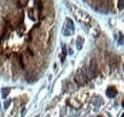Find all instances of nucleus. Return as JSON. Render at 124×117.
I'll list each match as a JSON object with an SVG mask.
<instances>
[{
  "label": "nucleus",
  "mask_w": 124,
  "mask_h": 117,
  "mask_svg": "<svg viewBox=\"0 0 124 117\" xmlns=\"http://www.w3.org/2000/svg\"><path fill=\"white\" fill-rule=\"evenodd\" d=\"M90 72L92 73L93 76H96L98 72V63H96L95 60H92L90 63Z\"/></svg>",
  "instance_id": "nucleus-1"
},
{
  "label": "nucleus",
  "mask_w": 124,
  "mask_h": 117,
  "mask_svg": "<svg viewBox=\"0 0 124 117\" xmlns=\"http://www.w3.org/2000/svg\"><path fill=\"white\" fill-rule=\"evenodd\" d=\"M116 94H117V90L115 86H109L106 90V95L109 98H114L116 96Z\"/></svg>",
  "instance_id": "nucleus-2"
},
{
  "label": "nucleus",
  "mask_w": 124,
  "mask_h": 117,
  "mask_svg": "<svg viewBox=\"0 0 124 117\" xmlns=\"http://www.w3.org/2000/svg\"><path fill=\"white\" fill-rule=\"evenodd\" d=\"M10 91H11V89L9 88V87H4V88H2V90H1V92H2V97H3V98H6V97L8 96V94L10 93Z\"/></svg>",
  "instance_id": "nucleus-3"
},
{
  "label": "nucleus",
  "mask_w": 124,
  "mask_h": 117,
  "mask_svg": "<svg viewBox=\"0 0 124 117\" xmlns=\"http://www.w3.org/2000/svg\"><path fill=\"white\" fill-rule=\"evenodd\" d=\"M117 6H118V9H119V10H122V9L124 8V1H123V0H119Z\"/></svg>",
  "instance_id": "nucleus-4"
},
{
  "label": "nucleus",
  "mask_w": 124,
  "mask_h": 117,
  "mask_svg": "<svg viewBox=\"0 0 124 117\" xmlns=\"http://www.w3.org/2000/svg\"><path fill=\"white\" fill-rule=\"evenodd\" d=\"M10 103H11V101H7V102H6V103H5V109H8Z\"/></svg>",
  "instance_id": "nucleus-5"
},
{
  "label": "nucleus",
  "mask_w": 124,
  "mask_h": 117,
  "mask_svg": "<svg viewBox=\"0 0 124 117\" xmlns=\"http://www.w3.org/2000/svg\"><path fill=\"white\" fill-rule=\"evenodd\" d=\"M122 107H123V108H124V101H123V102H122Z\"/></svg>",
  "instance_id": "nucleus-6"
},
{
  "label": "nucleus",
  "mask_w": 124,
  "mask_h": 117,
  "mask_svg": "<svg viewBox=\"0 0 124 117\" xmlns=\"http://www.w3.org/2000/svg\"><path fill=\"white\" fill-rule=\"evenodd\" d=\"M121 117H124V113H123V114H122V115H121Z\"/></svg>",
  "instance_id": "nucleus-7"
},
{
  "label": "nucleus",
  "mask_w": 124,
  "mask_h": 117,
  "mask_svg": "<svg viewBox=\"0 0 124 117\" xmlns=\"http://www.w3.org/2000/svg\"><path fill=\"white\" fill-rule=\"evenodd\" d=\"M98 117H103V116H101V115H98Z\"/></svg>",
  "instance_id": "nucleus-8"
}]
</instances>
